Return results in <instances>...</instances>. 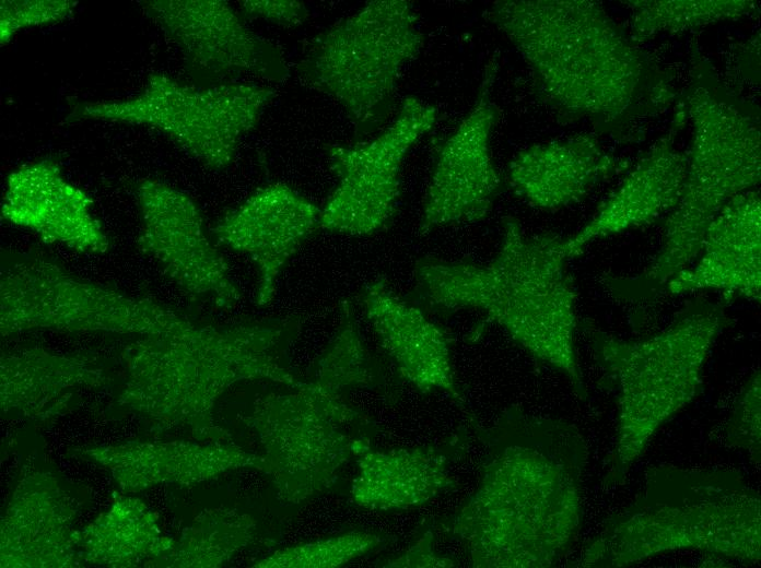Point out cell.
Returning <instances> with one entry per match:
<instances>
[{"instance_id":"cell-6","label":"cell","mask_w":761,"mask_h":568,"mask_svg":"<svg viewBox=\"0 0 761 568\" xmlns=\"http://www.w3.org/2000/svg\"><path fill=\"white\" fill-rule=\"evenodd\" d=\"M731 318L721 304L690 301L663 331L621 340L581 326L618 391V427L605 486L622 485L658 428L700 393L710 351Z\"/></svg>"},{"instance_id":"cell-10","label":"cell","mask_w":761,"mask_h":568,"mask_svg":"<svg viewBox=\"0 0 761 568\" xmlns=\"http://www.w3.org/2000/svg\"><path fill=\"white\" fill-rule=\"evenodd\" d=\"M289 393H268L254 403L247 424L264 449L277 498L298 505L324 493L352 458L371 448L365 437H352L347 425L367 418L312 381Z\"/></svg>"},{"instance_id":"cell-26","label":"cell","mask_w":761,"mask_h":568,"mask_svg":"<svg viewBox=\"0 0 761 568\" xmlns=\"http://www.w3.org/2000/svg\"><path fill=\"white\" fill-rule=\"evenodd\" d=\"M256 522L233 510H213L197 519L187 531L176 553L183 567H216L237 549L247 545Z\"/></svg>"},{"instance_id":"cell-28","label":"cell","mask_w":761,"mask_h":568,"mask_svg":"<svg viewBox=\"0 0 761 568\" xmlns=\"http://www.w3.org/2000/svg\"><path fill=\"white\" fill-rule=\"evenodd\" d=\"M760 380L759 370L749 377L734 405L726 427L728 443L748 452L756 464H759L761 459Z\"/></svg>"},{"instance_id":"cell-12","label":"cell","mask_w":761,"mask_h":568,"mask_svg":"<svg viewBox=\"0 0 761 568\" xmlns=\"http://www.w3.org/2000/svg\"><path fill=\"white\" fill-rule=\"evenodd\" d=\"M436 120V107L409 96L378 135L352 145H328L338 181L321 208L320 228L352 236L384 229L397 212L403 159Z\"/></svg>"},{"instance_id":"cell-18","label":"cell","mask_w":761,"mask_h":568,"mask_svg":"<svg viewBox=\"0 0 761 568\" xmlns=\"http://www.w3.org/2000/svg\"><path fill=\"white\" fill-rule=\"evenodd\" d=\"M1 216L47 244H59L80 253L101 256L110 247L93 212V200L50 159L25 164L8 176Z\"/></svg>"},{"instance_id":"cell-13","label":"cell","mask_w":761,"mask_h":568,"mask_svg":"<svg viewBox=\"0 0 761 568\" xmlns=\"http://www.w3.org/2000/svg\"><path fill=\"white\" fill-rule=\"evenodd\" d=\"M141 228L137 245L194 300L234 307L242 293L229 264L210 239L196 202L157 179L137 187Z\"/></svg>"},{"instance_id":"cell-3","label":"cell","mask_w":761,"mask_h":568,"mask_svg":"<svg viewBox=\"0 0 761 568\" xmlns=\"http://www.w3.org/2000/svg\"><path fill=\"white\" fill-rule=\"evenodd\" d=\"M569 260L566 237L528 236L519 221L507 215L502 220L499 250L490 261L422 257L414 263L408 298L442 317L461 310L482 313L537 360L562 372L576 395L586 399L575 345L576 291Z\"/></svg>"},{"instance_id":"cell-11","label":"cell","mask_w":761,"mask_h":568,"mask_svg":"<svg viewBox=\"0 0 761 568\" xmlns=\"http://www.w3.org/2000/svg\"><path fill=\"white\" fill-rule=\"evenodd\" d=\"M0 313L3 334L33 328L156 334L183 316L70 273L40 255H22L1 267Z\"/></svg>"},{"instance_id":"cell-8","label":"cell","mask_w":761,"mask_h":568,"mask_svg":"<svg viewBox=\"0 0 761 568\" xmlns=\"http://www.w3.org/2000/svg\"><path fill=\"white\" fill-rule=\"evenodd\" d=\"M423 42L410 2L373 0L315 36L297 71L305 84L341 105L360 139L389 116L401 71Z\"/></svg>"},{"instance_id":"cell-19","label":"cell","mask_w":761,"mask_h":568,"mask_svg":"<svg viewBox=\"0 0 761 568\" xmlns=\"http://www.w3.org/2000/svg\"><path fill=\"white\" fill-rule=\"evenodd\" d=\"M470 435L458 427L438 442L372 450L360 454L350 495L358 506L379 511L423 506L455 490L454 465L470 448Z\"/></svg>"},{"instance_id":"cell-16","label":"cell","mask_w":761,"mask_h":568,"mask_svg":"<svg viewBox=\"0 0 761 568\" xmlns=\"http://www.w3.org/2000/svg\"><path fill=\"white\" fill-rule=\"evenodd\" d=\"M321 209L282 182L256 189L214 226L218 242L246 255L257 270L255 301L267 306L281 271L301 245L320 228Z\"/></svg>"},{"instance_id":"cell-20","label":"cell","mask_w":761,"mask_h":568,"mask_svg":"<svg viewBox=\"0 0 761 568\" xmlns=\"http://www.w3.org/2000/svg\"><path fill=\"white\" fill-rule=\"evenodd\" d=\"M698 260L671 277L670 295L715 291L726 299H761V198L734 197L709 226Z\"/></svg>"},{"instance_id":"cell-5","label":"cell","mask_w":761,"mask_h":568,"mask_svg":"<svg viewBox=\"0 0 761 568\" xmlns=\"http://www.w3.org/2000/svg\"><path fill=\"white\" fill-rule=\"evenodd\" d=\"M296 318L230 327L197 326L183 317L173 328L139 343L129 358L126 398L189 424L199 436L220 437L211 411L232 384L265 379L298 388L285 351Z\"/></svg>"},{"instance_id":"cell-24","label":"cell","mask_w":761,"mask_h":568,"mask_svg":"<svg viewBox=\"0 0 761 568\" xmlns=\"http://www.w3.org/2000/svg\"><path fill=\"white\" fill-rule=\"evenodd\" d=\"M312 382L335 395H341L346 389L375 388L384 382L382 370L361 335L350 300L341 301L340 324L316 364Z\"/></svg>"},{"instance_id":"cell-9","label":"cell","mask_w":761,"mask_h":568,"mask_svg":"<svg viewBox=\"0 0 761 568\" xmlns=\"http://www.w3.org/2000/svg\"><path fill=\"white\" fill-rule=\"evenodd\" d=\"M276 91L250 83L196 86L152 73L141 92L117 100L78 102L67 122L102 120L152 128L209 168L229 166Z\"/></svg>"},{"instance_id":"cell-25","label":"cell","mask_w":761,"mask_h":568,"mask_svg":"<svg viewBox=\"0 0 761 568\" xmlns=\"http://www.w3.org/2000/svg\"><path fill=\"white\" fill-rule=\"evenodd\" d=\"M2 393L14 399L58 394L65 388L94 380L86 363L42 352L24 353L2 360Z\"/></svg>"},{"instance_id":"cell-2","label":"cell","mask_w":761,"mask_h":568,"mask_svg":"<svg viewBox=\"0 0 761 568\" xmlns=\"http://www.w3.org/2000/svg\"><path fill=\"white\" fill-rule=\"evenodd\" d=\"M529 66L537 94L563 121L627 140L666 111L668 74L590 0H496L483 12Z\"/></svg>"},{"instance_id":"cell-23","label":"cell","mask_w":761,"mask_h":568,"mask_svg":"<svg viewBox=\"0 0 761 568\" xmlns=\"http://www.w3.org/2000/svg\"><path fill=\"white\" fill-rule=\"evenodd\" d=\"M630 37L641 45L662 33H679L736 21L757 8L751 0H631Z\"/></svg>"},{"instance_id":"cell-21","label":"cell","mask_w":761,"mask_h":568,"mask_svg":"<svg viewBox=\"0 0 761 568\" xmlns=\"http://www.w3.org/2000/svg\"><path fill=\"white\" fill-rule=\"evenodd\" d=\"M675 139V130L658 139L593 217L566 237L570 259L596 239L644 226L676 208L686 180L688 154L678 149Z\"/></svg>"},{"instance_id":"cell-7","label":"cell","mask_w":761,"mask_h":568,"mask_svg":"<svg viewBox=\"0 0 761 568\" xmlns=\"http://www.w3.org/2000/svg\"><path fill=\"white\" fill-rule=\"evenodd\" d=\"M692 142L678 204L666 221L659 252L634 277H607L623 301L652 300L699 256L706 230L734 197L761 179L760 125L695 78L688 93Z\"/></svg>"},{"instance_id":"cell-14","label":"cell","mask_w":761,"mask_h":568,"mask_svg":"<svg viewBox=\"0 0 761 568\" xmlns=\"http://www.w3.org/2000/svg\"><path fill=\"white\" fill-rule=\"evenodd\" d=\"M497 70L493 57L485 66L471 109L436 150L420 220L421 235L483 220L500 193L502 178L490 146L500 118L492 97Z\"/></svg>"},{"instance_id":"cell-31","label":"cell","mask_w":761,"mask_h":568,"mask_svg":"<svg viewBox=\"0 0 761 568\" xmlns=\"http://www.w3.org/2000/svg\"><path fill=\"white\" fill-rule=\"evenodd\" d=\"M239 3L245 15L283 27H296L308 16L306 5L296 0H248Z\"/></svg>"},{"instance_id":"cell-30","label":"cell","mask_w":761,"mask_h":568,"mask_svg":"<svg viewBox=\"0 0 761 568\" xmlns=\"http://www.w3.org/2000/svg\"><path fill=\"white\" fill-rule=\"evenodd\" d=\"M434 523L423 526L419 536L398 556L387 559L383 567L391 568H449L458 566L457 560L436 552Z\"/></svg>"},{"instance_id":"cell-22","label":"cell","mask_w":761,"mask_h":568,"mask_svg":"<svg viewBox=\"0 0 761 568\" xmlns=\"http://www.w3.org/2000/svg\"><path fill=\"white\" fill-rule=\"evenodd\" d=\"M620 162L590 134L532 144L508 165L513 191L528 204L557 211L583 200L612 178Z\"/></svg>"},{"instance_id":"cell-4","label":"cell","mask_w":761,"mask_h":568,"mask_svg":"<svg viewBox=\"0 0 761 568\" xmlns=\"http://www.w3.org/2000/svg\"><path fill=\"white\" fill-rule=\"evenodd\" d=\"M760 502L735 471L651 468L643 490L605 521L573 566L618 568L681 549L759 563Z\"/></svg>"},{"instance_id":"cell-15","label":"cell","mask_w":761,"mask_h":568,"mask_svg":"<svg viewBox=\"0 0 761 568\" xmlns=\"http://www.w3.org/2000/svg\"><path fill=\"white\" fill-rule=\"evenodd\" d=\"M145 13L182 52L189 69L210 81L251 75L281 83L288 62L271 42L249 29L222 0H150Z\"/></svg>"},{"instance_id":"cell-27","label":"cell","mask_w":761,"mask_h":568,"mask_svg":"<svg viewBox=\"0 0 761 568\" xmlns=\"http://www.w3.org/2000/svg\"><path fill=\"white\" fill-rule=\"evenodd\" d=\"M379 533L352 530L330 537L284 547L256 561L257 568H336L384 544Z\"/></svg>"},{"instance_id":"cell-1","label":"cell","mask_w":761,"mask_h":568,"mask_svg":"<svg viewBox=\"0 0 761 568\" xmlns=\"http://www.w3.org/2000/svg\"><path fill=\"white\" fill-rule=\"evenodd\" d=\"M469 424L482 450L479 481L436 532L454 537L475 568L554 566L582 528L585 438L569 422L517 405L489 426Z\"/></svg>"},{"instance_id":"cell-17","label":"cell","mask_w":761,"mask_h":568,"mask_svg":"<svg viewBox=\"0 0 761 568\" xmlns=\"http://www.w3.org/2000/svg\"><path fill=\"white\" fill-rule=\"evenodd\" d=\"M359 300L399 375L421 393L448 394L468 421L477 418L458 383L446 330L419 305L393 291L384 277L367 283Z\"/></svg>"},{"instance_id":"cell-29","label":"cell","mask_w":761,"mask_h":568,"mask_svg":"<svg viewBox=\"0 0 761 568\" xmlns=\"http://www.w3.org/2000/svg\"><path fill=\"white\" fill-rule=\"evenodd\" d=\"M75 7L77 2L69 0L1 1V44H7L21 29L61 22L71 15Z\"/></svg>"}]
</instances>
